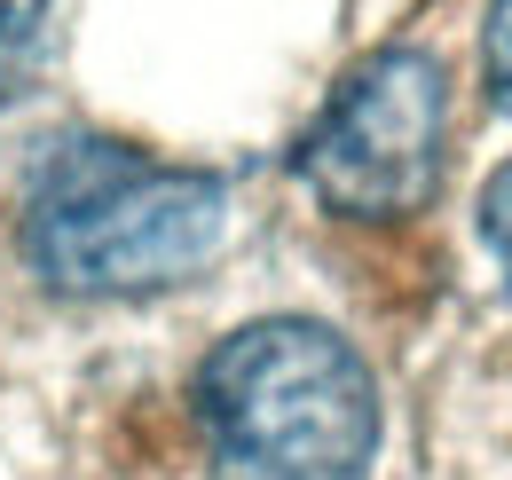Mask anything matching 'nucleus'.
I'll return each mask as SVG.
<instances>
[{
	"mask_svg": "<svg viewBox=\"0 0 512 480\" xmlns=\"http://www.w3.org/2000/svg\"><path fill=\"white\" fill-rule=\"evenodd\" d=\"M229 244V189L197 166L87 134L40 158L24 189V260L64 300H142L197 284Z\"/></svg>",
	"mask_w": 512,
	"mask_h": 480,
	"instance_id": "nucleus-1",
	"label": "nucleus"
},
{
	"mask_svg": "<svg viewBox=\"0 0 512 480\" xmlns=\"http://www.w3.org/2000/svg\"><path fill=\"white\" fill-rule=\"evenodd\" d=\"M481 79H489V103L512 119V0H489V32H481Z\"/></svg>",
	"mask_w": 512,
	"mask_h": 480,
	"instance_id": "nucleus-4",
	"label": "nucleus"
},
{
	"mask_svg": "<svg viewBox=\"0 0 512 480\" xmlns=\"http://www.w3.org/2000/svg\"><path fill=\"white\" fill-rule=\"evenodd\" d=\"M481 237H489V252H497V268L512 276V166H497L489 189H481Z\"/></svg>",
	"mask_w": 512,
	"mask_h": 480,
	"instance_id": "nucleus-5",
	"label": "nucleus"
},
{
	"mask_svg": "<svg viewBox=\"0 0 512 480\" xmlns=\"http://www.w3.org/2000/svg\"><path fill=\"white\" fill-rule=\"evenodd\" d=\"M40 24H48V0H0V71L40 40Z\"/></svg>",
	"mask_w": 512,
	"mask_h": 480,
	"instance_id": "nucleus-6",
	"label": "nucleus"
},
{
	"mask_svg": "<svg viewBox=\"0 0 512 480\" xmlns=\"http://www.w3.org/2000/svg\"><path fill=\"white\" fill-rule=\"evenodd\" d=\"M197 433L213 480H371L379 386L331 323L268 315L205 355Z\"/></svg>",
	"mask_w": 512,
	"mask_h": 480,
	"instance_id": "nucleus-2",
	"label": "nucleus"
},
{
	"mask_svg": "<svg viewBox=\"0 0 512 480\" xmlns=\"http://www.w3.org/2000/svg\"><path fill=\"white\" fill-rule=\"evenodd\" d=\"M449 79L426 48L363 56L300 134V181L339 221H410L442 181Z\"/></svg>",
	"mask_w": 512,
	"mask_h": 480,
	"instance_id": "nucleus-3",
	"label": "nucleus"
}]
</instances>
